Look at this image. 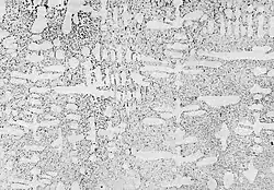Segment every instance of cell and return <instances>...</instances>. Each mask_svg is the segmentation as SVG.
<instances>
[{"label":"cell","mask_w":274,"mask_h":190,"mask_svg":"<svg viewBox=\"0 0 274 190\" xmlns=\"http://www.w3.org/2000/svg\"><path fill=\"white\" fill-rule=\"evenodd\" d=\"M265 75H266L268 78H274V69L273 68H271V69H269V70L266 71Z\"/></svg>","instance_id":"obj_18"},{"label":"cell","mask_w":274,"mask_h":190,"mask_svg":"<svg viewBox=\"0 0 274 190\" xmlns=\"http://www.w3.org/2000/svg\"><path fill=\"white\" fill-rule=\"evenodd\" d=\"M11 35H12V33H11L10 31L0 29V40H1V42L5 40L6 38H8V37H10Z\"/></svg>","instance_id":"obj_11"},{"label":"cell","mask_w":274,"mask_h":190,"mask_svg":"<svg viewBox=\"0 0 274 190\" xmlns=\"http://www.w3.org/2000/svg\"><path fill=\"white\" fill-rule=\"evenodd\" d=\"M80 54L87 59V58H89L90 56H91V48H90L88 45L81 46V47H80Z\"/></svg>","instance_id":"obj_6"},{"label":"cell","mask_w":274,"mask_h":190,"mask_svg":"<svg viewBox=\"0 0 274 190\" xmlns=\"http://www.w3.org/2000/svg\"><path fill=\"white\" fill-rule=\"evenodd\" d=\"M101 48H102V44L101 43H95V47L92 48V50H91V55L95 57V59L99 62L100 65H101Z\"/></svg>","instance_id":"obj_2"},{"label":"cell","mask_w":274,"mask_h":190,"mask_svg":"<svg viewBox=\"0 0 274 190\" xmlns=\"http://www.w3.org/2000/svg\"><path fill=\"white\" fill-rule=\"evenodd\" d=\"M30 40L31 43H42L44 40V38H43L42 34H32L30 37Z\"/></svg>","instance_id":"obj_10"},{"label":"cell","mask_w":274,"mask_h":190,"mask_svg":"<svg viewBox=\"0 0 274 190\" xmlns=\"http://www.w3.org/2000/svg\"><path fill=\"white\" fill-rule=\"evenodd\" d=\"M71 22H72L74 29L77 27V26H80V16L78 14V12H75L74 14H71Z\"/></svg>","instance_id":"obj_9"},{"label":"cell","mask_w":274,"mask_h":190,"mask_svg":"<svg viewBox=\"0 0 274 190\" xmlns=\"http://www.w3.org/2000/svg\"><path fill=\"white\" fill-rule=\"evenodd\" d=\"M28 103L30 106H34V107H43L44 106V100L43 98H31L28 96Z\"/></svg>","instance_id":"obj_4"},{"label":"cell","mask_w":274,"mask_h":190,"mask_svg":"<svg viewBox=\"0 0 274 190\" xmlns=\"http://www.w3.org/2000/svg\"><path fill=\"white\" fill-rule=\"evenodd\" d=\"M234 1H226V9H233Z\"/></svg>","instance_id":"obj_20"},{"label":"cell","mask_w":274,"mask_h":190,"mask_svg":"<svg viewBox=\"0 0 274 190\" xmlns=\"http://www.w3.org/2000/svg\"><path fill=\"white\" fill-rule=\"evenodd\" d=\"M239 33H240V38H244L247 35V26L244 24L239 25Z\"/></svg>","instance_id":"obj_15"},{"label":"cell","mask_w":274,"mask_h":190,"mask_svg":"<svg viewBox=\"0 0 274 190\" xmlns=\"http://www.w3.org/2000/svg\"><path fill=\"white\" fill-rule=\"evenodd\" d=\"M55 58L56 60H58L60 64H65L66 60H67V55H66V50L63 49V48H58V49H55Z\"/></svg>","instance_id":"obj_3"},{"label":"cell","mask_w":274,"mask_h":190,"mask_svg":"<svg viewBox=\"0 0 274 190\" xmlns=\"http://www.w3.org/2000/svg\"><path fill=\"white\" fill-rule=\"evenodd\" d=\"M84 117L81 114H76V113H69L65 115V119L68 121H80Z\"/></svg>","instance_id":"obj_5"},{"label":"cell","mask_w":274,"mask_h":190,"mask_svg":"<svg viewBox=\"0 0 274 190\" xmlns=\"http://www.w3.org/2000/svg\"><path fill=\"white\" fill-rule=\"evenodd\" d=\"M109 56H110V61H111L112 65H113V64H117V62H116V51H115V49H110Z\"/></svg>","instance_id":"obj_13"},{"label":"cell","mask_w":274,"mask_h":190,"mask_svg":"<svg viewBox=\"0 0 274 190\" xmlns=\"http://www.w3.org/2000/svg\"><path fill=\"white\" fill-rule=\"evenodd\" d=\"M18 40H19V36L11 35L10 37H8V38H6L5 40H2L0 46H1V47H5L6 49H9V48H11V46L18 43Z\"/></svg>","instance_id":"obj_1"},{"label":"cell","mask_w":274,"mask_h":190,"mask_svg":"<svg viewBox=\"0 0 274 190\" xmlns=\"http://www.w3.org/2000/svg\"><path fill=\"white\" fill-rule=\"evenodd\" d=\"M264 94L262 93H254V94H251V98L254 100V102H261L263 100Z\"/></svg>","instance_id":"obj_14"},{"label":"cell","mask_w":274,"mask_h":190,"mask_svg":"<svg viewBox=\"0 0 274 190\" xmlns=\"http://www.w3.org/2000/svg\"><path fill=\"white\" fill-rule=\"evenodd\" d=\"M43 96L44 95L39 94V93H30V95H29V97H31V98H43Z\"/></svg>","instance_id":"obj_17"},{"label":"cell","mask_w":274,"mask_h":190,"mask_svg":"<svg viewBox=\"0 0 274 190\" xmlns=\"http://www.w3.org/2000/svg\"><path fill=\"white\" fill-rule=\"evenodd\" d=\"M133 53H134V51H132V49H130V48H127V49L125 50L124 61H125V64H126L127 66L132 64V55H133Z\"/></svg>","instance_id":"obj_8"},{"label":"cell","mask_w":274,"mask_h":190,"mask_svg":"<svg viewBox=\"0 0 274 190\" xmlns=\"http://www.w3.org/2000/svg\"><path fill=\"white\" fill-rule=\"evenodd\" d=\"M42 5H43V0H33V7L36 9L42 7Z\"/></svg>","instance_id":"obj_16"},{"label":"cell","mask_w":274,"mask_h":190,"mask_svg":"<svg viewBox=\"0 0 274 190\" xmlns=\"http://www.w3.org/2000/svg\"><path fill=\"white\" fill-rule=\"evenodd\" d=\"M223 14H224V16H225V20H229V21H233V22L236 20V19H235L233 9H225L224 12H223Z\"/></svg>","instance_id":"obj_7"},{"label":"cell","mask_w":274,"mask_h":190,"mask_svg":"<svg viewBox=\"0 0 274 190\" xmlns=\"http://www.w3.org/2000/svg\"><path fill=\"white\" fill-rule=\"evenodd\" d=\"M53 46H54V49H58V48H61L63 46V40L59 37H56L55 40H53Z\"/></svg>","instance_id":"obj_12"},{"label":"cell","mask_w":274,"mask_h":190,"mask_svg":"<svg viewBox=\"0 0 274 190\" xmlns=\"http://www.w3.org/2000/svg\"><path fill=\"white\" fill-rule=\"evenodd\" d=\"M137 59H138V54L133 53V55H132V64H136V62H137Z\"/></svg>","instance_id":"obj_19"}]
</instances>
